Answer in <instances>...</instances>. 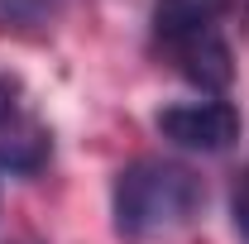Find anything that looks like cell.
Instances as JSON below:
<instances>
[{"label":"cell","instance_id":"cell-3","mask_svg":"<svg viewBox=\"0 0 249 244\" xmlns=\"http://www.w3.org/2000/svg\"><path fill=\"white\" fill-rule=\"evenodd\" d=\"M158 43L173 58V67L182 72L187 82H196L201 91H225L230 87V48H225V38H220L216 24L158 34Z\"/></svg>","mask_w":249,"mask_h":244},{"label":"cell","instance_id":"cell-4","mask_svg":"<svg viewBox=\"0 0 249 244\" xmlns=\"http://www.w3.org/2000/svg\"><path fill=\"white\" fill-rule=\"evenodd\" d=\"M43 158H48V134H43V129H34V124H15V120H10V129L0 124V163H5V168H15V173H34Z\"/></svg>","mask_w":249,"mask_h":244},{"label":"cell","instance_id":"cell-5","mask_svg":"<svg viewBox=\"0 0 249 244\" xmlns=\"http://www.w3.org/2000/svg\"><path fill=\"white\" fill-rule=\"evenodd\" d=\"M225 0H158L154 10V29L173 34V29H196V24H216Z\"/></svg>","mask_w":249,"mask_h":244},{"label":"cell","instance_id":"cell-6","mask_svg":"<svg viewBox=\"0 0 249 244\" xmlns=\"http://www.w3.org/2000/svg\"><path fill=\"white\" fill-rule=\"evenodd\" d=\"M10 120H15V91L0 82V124H10Z\"/></svg>","mask_w":249,"mask_h":244},{"label":"cell","instance_id":"cell-1","mask_svg":"<svg viewBox=\"0 0 249 244\" xmlns=\"http://www.w3.org/2000/svg\"><path fill=\"white\" fill-rule=\"evenodd\" d=\"M110 211H115V235L120 240H158V235L182 230L201 211V182L182 163L139 158L115 177Z\"/></svg>","mask_w":249,"mask_h":244},{"label":"cell","instance_id":"cell-2","mask_svg":"<svg viewBox=\"0 0 249 244\" xmlns=\"http://www.w3.org/2000/svg\"><path fill=\"white\" fill-rule=\"evenodd\" d=\"M154 124L163 139H173L178 149L192 153H225L240 139V115L225 101H182V105L158 110Z\"/></svg>","mask_w":249,"mask_h":244}]
</instances>
